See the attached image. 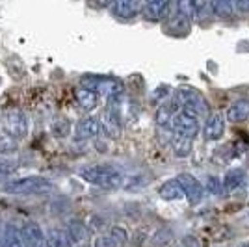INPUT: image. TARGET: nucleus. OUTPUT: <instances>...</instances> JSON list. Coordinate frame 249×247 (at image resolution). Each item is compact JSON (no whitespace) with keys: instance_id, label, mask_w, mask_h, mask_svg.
<instances>
[{"instance_id":"nucleus-19","label":"nucleus","mask_w":249,"mask_h":247,"mask_svg":"<svg viewBox=\"0 0 249 247\" xmlns=\"http://www.w3.org/2000/svg\"><path fill=\"white\" fill-rule=\"evenodd\" d=\"M160 195L166 201H177V199H184V190L177 182V178H173V180H167V182L162 184Z\"/></svg>"},{"instance_id":"nucleus-6","label":"nucleus","mask_w":249,"mask_h":247,"mask_svg":"<svg viewBox=\"0 0 249 247\" xmlns=\"http://www.w3.org/2000/svg\"><path fill=\"white\" fill-rule=\"evenodd\" d=\"M171 128H173L175 134H180L184 136V138L194 140L196 134L199 132V119L180 110L178 113H175V117L171 121Z\"/></svg>"},{"instance_id":"nucleus-24","label":"nucleus","mask_w":249,"mask_h":247,"mask_svg":"<svg viewBox=\"0 0 249 247\" xmlns=\"http://www.w3.org/2000/svg\"><path fill=\"white\" fill-rule=\"evenodd\" d=\"M203 190H205V194H210V195H219V194H223L221 178H218V176H208L207 180H205V184H203Z\"/></svg>"},{"instance_id":"nucleus-11","label":"nucleus","mask_w":249,"mask_h":247,"mask_svg":"<svg viewBox=\"0 0 249 247\" xmlns=\"http://www.w3.org/2000/svg\"><path fill=\"white\" fill-rule=\"evenodd\" d=\"M180 112V106L175 99L169 101V103H162L155 112V123L160 128H171V121L175 117V113Z\"/></svg>"},{"instance_id":"nucleus-27","label":"nucleus","mask_w":249,"mask_h":247,"mask_svg":"<svg viewBox=\"0 0 249 247\" xmlns=\"http://www.w3.org/2000/svg\"><path fill=\"white\" fill-rule=\"evenodd\" d=\"M17 171V165L11 164V162H0V178H6V176L13 175Z\"/></svg>"},{"instance_id":"nucleus-7","label":"nucleus","mask_w":249,"mask_h":247,"mask_svg":"<svg viewBox=\"0 0 249 247\" xmlns=\"http://www.w3.org/2000/svg\"><path fill=\"white\" fill-rule=\"evenodd\" d=\"M177 182L184 190V197H186L192 205H197L199 201L205 197L203 184L199 182L196 176L190 175V173H180V175L177 176Z\"/></svg>"},{"instance_id":"nucleus-29","label":"nucleus","mask_w":249,"mask_h":247,"mask_svg":"<svg viewBox=\"0 0 249 247\" xmlns=\"http://www.w3.org/2000/svg\"><path fill=\"white\" fill-rule=\"evenodd\" d=\"M232 10L234 13H249V0H238V2H232Z\"/></svg>"},{"instance_id":"nucleus-5","label":"nucleus","mask_w":249,"mask_h":247,"mask_svg":"<svg viewBox=\"0 0 249 247\" xmlns=\"http://www.w3.org/2000/svg\"><path fill=\"white\" fill-rule=\"evenodd\" d=\"M2 123H4V130H6L8 138H11L13 141L22 140L28 134V119L17 108H10L2 113Z\"/></svg>"},{"instance_id":"nucleus-10","label":"nucleus","mask_w":249,"mask_h":247,"mask_svg":"<svg viewBox=\"0 0 249 247\" xmlns=\"http://www.w3.org/2000/svg\"><path fill=\"white\" fill-rule=\"evenodd\" d=\"M173 10V4H169L166 0H155V2H147L142 8V13L147 21H162Z\"/></svg>"},{"instance_id":"nucleus-1","label":"nucleus","mask_w":249,"mask_h":247,"mask_svg":"<svg viewBox=\"0 0 249 247\" xmlns=\"http://www.w3.org/2000/svg\"><path fill=\"white\" fill-rule=\"evenodd\" d=\"M78 175L86 182L99 186V188H104V190H115V188L123 186V180H124V176L119 171V167H115L112 164L88 165V167H82L78 171Z\"/></svg>"},{"instance_id":"nucleus-25","label":"nucleus","mask_w":249,"mask_h":247,"mask_svg":"<svg viewBox=\"0 0 249 247\" xmlns=\"http://www.w3.org/2000/svg\"><path fill=\"white\" fill-rule=\"evenodd\" d=\"M110 236L114 238L119 246H123L124 242H126V238H128V234H126V230H124V229H121V227H112Z\"/></svg>"},{"instance_id":"nucleus-26","label":"nucleus","mask_w":249,"mask_h":247,"mask_svg":"<svg viewBox=\"0 0 249 247\" xmlns=\"http://www.w3.org/2000/svg\"><path fill=\"white\" fill-rule=\"evenodd\" d=\"M93 247H119V244L115 242L114 238L110 236V234H106V236H99L95 240Z\"/></svg>"},{"instance_id":"nucleus-21","label":"nucleus","mask_w":249,"mask_h":247,"mask_svg":"<svg viewBox=\"0 0 249 247\" xmlns=\"http://www.w3.org/2000/svg\"><path fill=\"white\" fill-rule=\"evenodd\" d=\"M71 242H84L86 238H88V227L84 225L82 221H78V219H73V221H69V225H67V232H65Z\"/></svg>"},{"instance_id":"nucleus-23","label":"nucleus","mask_w":249,"mask_h":247,"mask_svg":"<svg viewBox=\"0 0 249 247\" xmlns=\"http://www.w3.org/2000/svg\"><path fill=\"white\" fill-rule=\"evenodd\" d=\"M51 132L56 138H65V136L71 132V123L67 121V119H54L51 124Z\"/></svg>"},{"instance_id":"nucleus-22","label":"nucleus","mask_w":249,"mask_h":247,"mask_svg":"<svg viewBox=\"0 0 249 247\" xmlns=\"http://www.w3.org/2000/svg\"><path fill=\"white\" fill-rule=\"evenodd\" d=\"M208 11L212 15H218V17H229L234 13L232 2H212V4H208Z\"/></svg>"},{"instance_id":"nucleus-3","label":"nucleus","mask_w":249,"mask_h":247,"mask_svg":"<svg viewBox=\"0 0 249 247\" xmlns=\"http://www.w3.org/2000/svg\"><path fill=\"white\" fill-rule=\"evenodd\" d=\"M175 101L178 103L182 112L190 113L194 117H205L207 115V101L203 95L192 88H178L175 95Z\"/></svg>"},{"instance_id":"nucleus-15","label":"nucleus","mask_w":249,"mask_h":247,"mask_svg":"<svg viewBox=\"0 0 249 247\" xmlns=\"http://www.w3.org/2000/svg\"><path fill=\"white\" fill-rule=\"evenodd\" d=\"M244 178H246V171H242V169H229L227 173L223 175L221 178V188H223V192H234V190H238L240 186L244 184Z\"/></svg>"},{"instance_id":"nucleus-31","label":"nucleus","mask_w":249,"mask_h":247,"mask_svg":"<svg viewBox=\"0 0 249 247\" xmlns=\"http://www.w3.org/2000/svg\"><path fill=\"white\" fill-rule=\"evenodd\" d=\"M45 247H47V246H45Z\"/></svg>"},{"instance_id":"nucleus-14","label":"nucleus","mask_w":249,"mask_h":247,"mask_svg":"<svg viewBox=\"0 0 249 247\" xmlns=\"http://www.w3.org/2000/svg\"><path fill=\"white\" fill-rule=\"evenodd\" d=\"M249 119V101L248 99H240L236 103H232L225 112V121L229 123H240Z\"/></svg>"},{"instance_id":"nucleus-2","label":"nucleus","mask_w":249,"mask_h":247,"mask_svg":"<svg viewBox=\"0 0 249 247\" xmlns=\"http://www.w3.org/2000/svg\"><path fill=\"white\" fill-rule=\"evenodd\" d=\"M52 182L45 176H22L17 180H11L4 186V192L10 195H39L45 192H51Z\"/></svg>"},{"instance_id":"nucleus-18","label":"nucleus","mask_w":249,"mask_h":247,"mask_svg":"<svg viewBox=\"0 0 249 247\" xmlns=\"http://www.w3.org/2000/svg\"><path fill=\"white\" fill-rule=\"evenodd\" d=\"M4 247H24L21 236V229L15 227L13 223H6L4 227Z\"/></svg>"},{"instance_id":"nucleus-16","label":"nucleus","mask_w":249,"mask_h":247,"mask_svg":"<svg viewBox=\"0 0 249 247\" xmlns=\"http://www.w3.org/2000/svg\"><path fill=\"white\" fill-rule=\"evenodd\" d=\"M45 244L47 247H73V242L60 229H51L45 234Z\"/></svg>"},{"instance_id":"nucleus-17","label":"nucleus","mask_w":249,"mask_h":247,"mask_svg":"<svg viewBox=\"0 0 249 247\" xmlns=\"http://www.w3.org/2000/svg\"><path fill=\"white\" fill-rule=\"evenodd\" d=\"M192 141H194V140L173 132V134H171V149H173V155L178 156V158L188 156L190 151H192Z\"/></svg>"},{"instance_id":"nucleus-28","label":"nucleus","mask_w":249,"mask_h":247,"mask_svg":"<svg viewBox=\"0 0 249 247\" xmlns=\"http://www.w3.org/2000/svg\"><path fill=\"white\" fill-rule=\"evenodd\" d=\"M169 91H171V88H167V86H160V88L156 89V93H153V101H155V103L164 101L167 95H169Z\"/></svg>"},{"instance_id":"nucleus-9","label":"nucleus","mask_w":249,"mask_h":247,"mask_svg":"<svg viewBox=\"0 0 249 247\" xmlns=\"http://www.w3.org/2000/svg\"><path fill=\"white\" fill-rule=\"evenodd\" d=\"M225 134V117L221 113H210L205 121L203 136L208 141H218L221 136Z\"/></svg>"},{"instance_id":"nucleus-8","label":"nucleus","mask_w":249,"mask_h":247,"mask_svg":"<svg viewBox=\"0 0 249 247\" xmlns=\"http://www.w3.org/2000/svg\"><path fill=\"white\" fill-rule=\"evenodd\" d=\"M21 236L24 247H45V232L36 221H26L21 227Z\"/></svg>"},{"instance_id":"nucleus-20","label":"nucleus","mask_w":249,"mask_h":247,"mask_svg":"<svg viewBox=\"0 0 249 247\" xmlns=\"http://www.w3.org/2000/svg\"><path fill=\"white\" fill-rule=\"evenodd\" d=\"M74 97H76V101H78V104L82 106L84 110H93L97 103H99V95L91 91V89H86V88H78L74 91Z\"/></svg>"},{"instance_id":"nucleus-30","label":"nucleus","mask_w":249,"mask_h":247,"mask_svg":"<svg viewBox=\"0 0 249 247\" xmlns=\"http://www.w3.org/2000/svg\"><path fill=\"white\" fill-rule=\"evenodd\" d=\"M238 247H249V242H242V244H238Z\"/></svg>"},{"instance_id":"nucleus-4","label":"nucleus","mask_w":249,"mask_h":247,"mask_svg":"<svg viewBox=\"0 0 249 247\" xmlns=\"http://www.w3.org/2000/svg\"><path fill=\"white\" fill-rule=\"evenodd\" d=\"M82 84L86 86V89H91L97 95L103 93L110 101L119 99L123 93V84L115 78H108V76H84Z\"/></svg>"},{"instance_id":"nucleus-12","label":"nucleus","mask_w":249,"mask_h":247,"mask_svg":"<svg viewBox=\"0 0 249 247\" xmlns=\"http://www.w3.org/2000/svg\"><path fill=\"white\" fill-rule=\"evenodd\" d=\"M101 130H103V123L97 117L89 115V117H84V119L78 121V124H76V138H80V140L97 138L101 134Z\"/></svg>"},{"instance_id":"nucleus-13","label":"nucleus","mask_w":249,"mask_h":247,"mask_svg":"<svg viewBox=\"0 0 249 247\" xmlns=\"http://www.w3.org/2000/svg\"><path fill=\"white\" fill-rule=\"evenodd\" d=\"M112 13L119 19H132L138 13H142V8L143 4L142 2H136V0H119V2H114L112 6Z\"/></svg>"}]
</instances>
